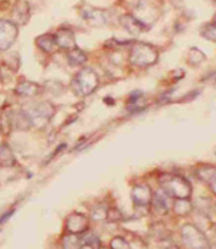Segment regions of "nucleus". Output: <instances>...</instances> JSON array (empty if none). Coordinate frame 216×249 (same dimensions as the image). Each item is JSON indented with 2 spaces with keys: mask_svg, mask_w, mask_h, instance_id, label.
Segmentation results:
<instances>
[{
  "mask_svg": "<svg viewBox=\"0 0 216 249\" xmlns=\"http://www.w3.org/2000/svg\"><path fill=\"white\" fill-rule=\"evenodd\" d=\"M97 87H98V76L92 70H88V68L78 72L72 81L73 91L81 97L92 94L97 89Z\"/></svg>",
  "mask_w": 216,
  "mask_h": 249,
  "instance_id": "obj_1",
  "label": "nucleus"
},
{
  "mask_svg": "<svg viewBox=\"0 0 216 249\" xmlns=\"http://www.w3.org/2000/svg\"><path fill=\"white\" fill-rule=\"evenodd\" d=\"M163 190L175 199H189L192 195V186L186 178L179 176H169L167 180H160Z\"/></svg>",
  "mask_w": 216,
  "mask_h": 249,
  "instance_id": "obj_2",
  "label": "nucleus"
},
{
  "mask_svg": "<svg viewBox=\"0 0 216 249\" xmlns=\"http://www.w3.org/2000/svg\"><path fill=\"white\" fill-rule=\"evenodd\" d=\"M181 238L190 249H211L206 236L195 225H184L181 228Z\"/></svg>",
  "mask_w": 216,
  "mask_h": 249,
  "instance_id": "obj_3",
  "label": "nucleus"
},
{
  "mask_svg": "<svg viewBox=\"0 0 216 249\" xmlns=\"http://www.w3.org/2000/svg\"><path fill=\"white\" fill-rule=\"evenodd\" d=\"M157 61V52L144 43H137L131 52V62L139 67H148Z\"/></svg>",
  "mask_w": 216,
  "mask_h": 249,
  "instance_id": "obj_4",
  "label": "nucleus"
},
{
  "mask_svg": "<svg viewBox=\"0 0 216 249\" xmlns=\"http://www.w3.org/2000/svg\"><path fill=\"white\" fill-rule=\"evenodd\" d=\"M18 37V26L12 20H0V51L9 49Z\"/></svg>",
  "mask_w": 216,
  "mask_h": 249,
  "instance_id": "obj_5",
  "label": "nucleus"
},
{
  "mask_svg": "<svg viewBox=\"0 0 216 249\" xmlns=\"http://www.w3.org/2000/svg\"><path fill=\"white\" fill-rule=\"evenodd\" d=\"M32 125H37V124H45L55 112L54 106H51L49 103H39L35 107L31 108V111H26Z\"/></svg>",
  "mask_w": 216,
  "mask_h": 249,
  "instance_id": "obj_6",
  "label": "nucleus"
},
{
  "mask_svg": "<svg viewBox=\"0 0 216 249\" xmlns=\"http://www.w3.org/2000/svg\"><path fill=\"white\" fill-rule=\"evenodd\" d=\"M131 197H133V202L137 208H147L151 203L153 193L147 184H139L133 189Z\"/></svg>",
  "mask_w": 216,
  "mask_h": 249,
  "instance_id": "obj_7",
  "label": "nucleus"
},
{
  "mask_svg": "<svg viewBox=\"0 0 216 249\" xmlns=\"http://www.w3.org/2000/svg\"><path fill=\"white\" fill-rule=\"evenodd\" d=\"M88 223H90V219L85 214L72 213L67 219V231L75 235L84 233L88 229Z\"/></svg>",
  "mask_w": 216,
  "mask_h": 249,
  "instance_id": "obj_8",
  "label": "nucleus"
},
{
  "mask_svg": "<svg viewBox=\"0 0 216 249\" xmlns=\"http://www.w3.org/2000/svg\"><path fill=\"white\" fill-rule=\"evenodd\" d=\"M29 15H31V9L29 4L25 0L18 1V4L15 6L13 12H12V19L13 23L16 22L18 25H25L29 20Z\"/></svg>",
  "mask_w": 216,
  "mask_h": 249,
  "instance_id": "obj_9",
  "label": "nucleus"
},
{
  "mask_svg": "<svg viewBox=\"0 0 216 249\" xmlns=\"http://www.w3.org/2000/svg\"><path fill=\"white\" fill-rule=\"evenodd\" d=\"M151 206L154 209V212L159 214H164L169 212L170 209V205H169V195L162 190V192H157L156 195H153V199H151Z\"/></svg>",
  "mask_w": 216,
  "mask_h": 249,
  "instance_id": "obj_10",
  "label": "nucleus"
},
{
  "mask_svg": "<svg viewBox=\"0 0 216 249\" xmlns=\"http://www.w3.org/2000/svg\"><path fill=\"white\" fill-rule=\"evenodd\" d=\"M55 39H56L58 46H61V48L71 49L75 46V37L70 29H59L55 35Z\"/></svg>",
  "mask_w": 216,
  "mask_h": 249,
  "instance_id": "obj_11",
  "label": "nucleus"
},
{
  "mask_svg": "<svg viewBox=\"0 0 216 249\" xmlns=\"http://www.w3.org/2000/svg\"><path fill=\"white\" fill-rule=\"evenodd\" d=\"M36 45L43 51V52H48V53H52L56 51L58 48V43H56V39L55 35H42L36 39Z\"/></svg>",
  "mask_w": 216,
  "mask_h": 249,
  "instance_id": "obj_12",
  "label": "nucleus"
},
{
  "mask_svg": "<svg viewBox=\"0 0 216 249\" xmlns=\"http://www.w3.org/2000/svg\"><path fill=\"white\" fill-rule=\"evenodd\" d=\"M198 176L203 181H206L211 186L212 192L216 195V167H211V166L202 167L198 170Z\"/></svg>",
  "mask_w": 216,
  "mask_h": 249,
  "instance_id": "obj_13",
  "label": "nucleus"
},
{
  "mask_svg": "<svg viewBox=\"0 0 216 249\" xmlns=\"http://www.w3.org/2000/svg\"><path fill=\"white\" fill-rule=\"evenodd\" d=\"M16 92L22 97H35L39 94V87L36 85L35 82H31V81H22L18 88H16Z\"/></svg>",
  "mask_w": 216,
  "mask_h": 249,
  "instance_id": "obj_14",
  "label": "nucleus"
},
{
  "mask_svg": "<svg viewBox=\"0 0 216 249\" xmlns=\"http://www.w3.org/2000/svg\"><path fill=\"white\" fill-rule=\"evenodd\" d=\"M0 164L4 167H10L15 164V156L7 144L0 145Z\"/></svg>",
  "mask_w": 216,
  "mask_h": 249,
  "instance_id": "obj_15",
  "label": "nucleus"
},
{
  "mask_svg": "<svg viewBox=\"0 0 216 249\" xmlns=\"http://www.w3.org/2000/svg\"><path fill=\"white\" fill-rule=\"evenodd\" d=\"M68 62L71 64L72 67L82 65V64H85V62H87V55H85L81 49L73 48L71 52L68 53Z\"/></svg>",
  "mask_w": 216,
  "mask_h": 249,
  "instance_id": "obj_16",
  "label": "nucleus"
},
{
  "mask_svg": "<svg viewBox=\"0 0 216 249\" xmlns=\"http://www.w3.org/2000/svg\"><path fill=\"white\" fill-rule=\"evenodd\" d=\"M173 209L180 216H186V214H189L192 212L193 206H192V203L187 199H176V202L173 205Z\"/></svg>",
  "mask_w": 216,
  "mask_h": 249,
  "instance_id": "obj_17",
  "label": "nucleus"
},
{
  "mask_svg": "<svg viewBox=\"0 0 216 249\" xmlns=\"http://www.w3.org/2000/svg\"><path fill=\"white\" fill-rule=\"evenodd\" d=\"M62 245H64V249H79L82 247V242H81V239L78 238V235L70 233V235H67V236L64 238Z\"/></svg>",
  "mask_w": 216,
  "mask_h": 249,
  "instance_id": "obj_18",
  "label": "nucleus"
},
{
  "mask_svg": "<svg viewBox=\"0 0 216 249\" xmlns=\"http://www.w3.org/2000/svg\"><path fill=\"white\" fill-rule=\"evenodd\" d=\"M123 26H126V29L128 31V32H131V34H137V32H140L139 29H140V26H139V22H136L133 18H130V16H126V18H123Z\"/></svg>",
  "mask_w": 216,
  "mask_h": 249,
  "instance_id": "obj_19",
  "label": "nucleus"
},
{
  "mask_svg": "<svg viewBox=\"0 0 216 249\" xmlns=\"http://www.w3.org/2000/svg\"><path fill=\"white\" fill-rule=\"evenodd\" d=\"M107 217L108 211L104 206L98 205V206L92 208V211H91V219H94V220H106Z\"/></svg>",
  "mask_w": 216,
  "mask_h": 249,
  "instance_id": "obj_20",
  "label": "nucleus"
},
{
  "mask_svg": "<svg viewBox=\"0 0 216 249\" xmlns=\"http://www.w3.org/2000/svg\"><path fill=\"white\" fill-rule=\"evenodd\" d=\"M85 18H87V20L91 22L92 25H95V19H97V25H103V23L106 22L104 18H103V13H101L100 10H90L88 15H85Z\"/></svg>",
  "mask_w": 216,
  "mask_h": 249,
  "instance_id": "obj_21",
  "label": "nucleus"
},
{
  "mask_svg": "<svg viewBox=\"0 0 216 249\" xmlns=\"http://www.w3.org/2000/svg\"><path fill=\"white\" fill-rule=\"evenodd\" d=\"M109 248L111 249H131V247L128 245V242L124 239V238H120V236H115L111 244H109Z\"/></svg>",
  "mask_w": 216,
  "mask_h": 249,
  "instance_id": "obj_22",
  "label": "nucleus"
},
{
  "mask_svg": "<svg viewBox=\"0 0 216 249\" xmlns=\"http://www.w3.org/2000/svg\"><path fill=\"white\" fill-rule=\"evenodd\" d=\"M84 244H88V245H91L94 249H98L101 247V244H100V239L95 236V235H90V236H87L85 239H84Z\"/></svg>",
  "mask_w": 216,
  "mask_h": 249,
  "instance_id": "obj_23",
  "label": "nucleus"
},
{
  "mask_svg": "<svg viewBox=\"0 0 216 249\" xmlns=\"http://www.w3.org/2000/svg\"><path fill=\"white\" fill-rule=\"evenodd\" d=\"M203 36H206L211 40H216V26L214 25H208L206 29L203 31Z\"/></svg>",
  "mask_w": 216,
  "mask_h": 249,
  "instance_id": "obj_24",
  "label": "nucleus"
},
{
  "mask_svg": "<svg viewBox=\"0 0 216 249\" xmlns=\"http://www.w3.org/2000/svg\"><path fill=\"white\" fill-rule=\"evenodd\" d=\"M12 213H13V211H10V212L4 213L3 216H1V217H0V229H1V225H3V223H4V222H6V220L10 217V216H12Z\"/></svg>",
  "mask_w": 216,
  "mask_h": 249,
  "instance_id": "obj_25",
  "label": "nucleus"
},
{
  "mask_svg": "<svg viewBox=\"0 0 216 249\" xmlns=\"http://www.w3.org/2000/svg\"><path fill=\"white\" fill-rule=\"evenodd\" d=\"M215 232H216V226H215Z\"/></svg>",
  "mask_w": 216,
  "mask_h": 249,
  "instance_id": "obj_26",
  "label": "nucleus"
},
{
  "mask_svg": "<svg viewBox=\"0 0 216 249\" xmlns=\"http://www.w3.org/2000/svg\"><path fill=\"white\" fill-rule=\"evenodd\" d=\"M0 131H1V128H0Z\"/></svg>",
  "mask_w": 216,
  "mask_h": 249,
  "instance_id": "obj_27",
  "label": "nucleus"
}]
</instances>
